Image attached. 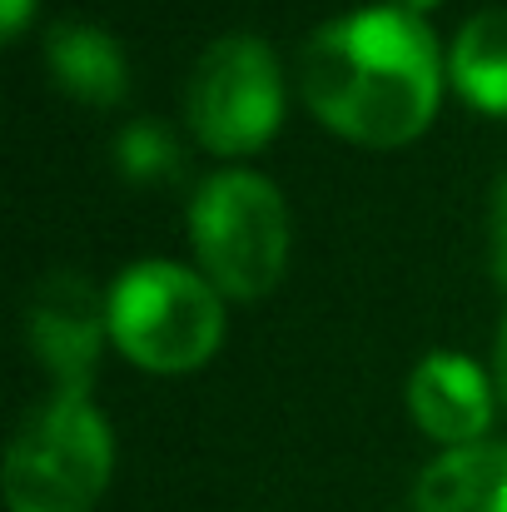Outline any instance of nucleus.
<instances>
[{
  "mask_svg": "<svg viewBox=\"0 0 507 512\" xmlns=\"http://www.w3.org/2000/svg\"><path fill=\"white\" fill-rule=\"evenodd\" d=\"M189 244L204 279L229 299H264L289 264L284 194L249 170L209 174L189 204Z\"/></svg>",
  "mask_w": 507,
  "mask_h": 512,
  "instance_id": "nucleus-3",
  "label": "nucleus"
},
{
  "mask_svg": "<svg viewBox=\"0 0 507 512\" xmlns=\"http://www.w3.org/2000/svg\"><path fill=\"white\" fill-rule=\"evenodd\" d=\"M388 5H398V10H408V15H423V10H433L438 0H388Z\"/></svg>",
  "mask_w": 507,
  "mask_h": 512,
  "instance_id": "nucleus-15",
  "label": "nucleus"
},
{
  "mask_svg": "<svg viewBox=\"0 0 507 512\" xmlns=\"http://www.w3.org/2000/svg\"><path fill=\"white\" fill-rule=\"evenodd\" d=\"M115 473V438L90 393L35 403L5 453L10 512H90Z\"/></svg>",
  "mask_w": 507,
  "mask_h": 512,
  "instance_id": "nucleus-2",
  "label": "nucleus"
},
{
  "mask_svg": "<svg viewBox=\"0 0 507 512\" xmlns=\"http://www.w3.org/2000/svg\"><path fill=\"white\" fill-rule=\"evenodd\" d=\"M110 299V339L145 373H194L214 358L224 339L219 289L165 259L135 264L115 279Z\"/></svg>",
  "mask_w": 507,
  "mask_h": 512,
  "instance_id": "nucleus-4",
  "label": "nucleus"
},
{
  "mask_svg": "<svg viewBox=\"0 0 507 512\" xmlns=\"http://www.w3.org/2000/svg\"><path fill=\"white\" fill-rule=\"evenodd\" d=\"M448 80L473 110L507 115V5L473 15L458 30L448 50Z\"/></svg>",
  "mask_w": 507,
  "mask_h": 512,
  "instance_id": "nucleus-10",
  "label": "nucleus"
},
{
  "mask_svg": "<svg viewBox=\"0 0 507 512\" xmlns=\"http://www.w3.org/2000/svg\"><path fill=\"white\" fill-rule=\"evenodd\" d=\"M45 65L50 80L90 110H115L130 90V65L115 35H105L100 25L85 20H60L45 35Z\"/></svg>",
  "mask_w": 507,
  "mask_h": 512,
  "instance_id": "nucleus-8",
  "label": "nucleus"
},
{
  "mask_svg": "<svg viewBox=\"0 0 507 512\" xmlns=\"http://www.w3.org/2000/svg\"><path fill=\"white\" fill-rule=\"evenodd\" d=\"M115 165L135 184H169L179 174V165H184V150H179V140H174L169 125H160V120H135L115 140Z\"/></svg>",
  "mask_w": 507,
  "mask_h": 512,
  "instance_id": "nucleus-11",
  "label": "nucleus"
},
{
  "mask_svg": "<svg viewBox=\"0 0 507 512\" xmlns=\"http://www.w3.org/2000/svg\"><path fill=\"white\" fill-rule=\"evenodd\" d=\"M493 274L507 284V174L493 189Z\"/></svg>",
  "mask_w": 507,
  "mask_h": 512,
  "instance_id": "nucleus-12",
  "label": "nucleus"
},
{
  "mask_svg": "<svg viewBox=\"0 0 507 512\" xmlns=\"http://www.w3.org/2000/svg\"><path fill=\"white\" fill-rule=\"evenodd\" d=\"M408 512H507V443L448 448L423 468Z\"/></svg>",
  "mask_w": 507,
  "mask_h": 512,
  "instance_id": "nucleus-9",
  "label": "nucleus"
},
{
  "mask_svg": "<svg viewBox=\"0 0 507 512\" xmlns=\"http://www.w3.org/2000/svg\"><path fill=\"white\" fill-rule=\"evenodd\" d=\"M25 339L55 393H90L100 348L110 339V299L85 274H50L25 304Z\"/></svg>",
  "mask_w": 507,
  "mask_h": 512,
  "instance_id": "nucleus-6",
  "label": "nucleus"
},
{
  "mask_svg": "<svg viewBox=\"0 0 507 512\" xmlns=\"http://www.w3.org/2000/svg\"><path fill=\"white\" fill-rule=\"evenodd\" d=\"M408 408L433 443L473 448L493 423V388L463 353H428L408 378Z\"/></svg>",
  "mask_w": 507,
  "mask_h": 512,
  "instance_id": "nucleus-7",
  "label": "nucleus"
},
{
  "mask_svg": "<svg viewBox=\"0 0 507 512\" xmlns=\"http://www.w3.org/2000/svg\"><path fill=\"white\" fill-rule=\"evenodd\" d=\"M498 393L507 403V314H503V334H498Z\"/></svg>",
  "mask_w": 507,
  "mask_h": 512,
  "instance_id": "nucleus-14",
  "label": "nucleus"
},
{
  "mask_svg": "<svg viewBox=\"0 0 507 512\" xmlns=\"http://www.w3.org/2000/svg\"><path fill=\"white\" fill-rule=\"evenodd\" d=\"M30 15H35V0H0V30H5V40H15L30 25Z\"/></svg>",
  "mask_w": 507,
  "mask_h": 512,
  "instance_id": "nucleus-13",
  "label": "nucleus"
},
{
  "mask_svg": "<svg viewBox=\"0 0 507 512\" xmlns=\"http://www.w3.org/2000/svg\"><path fill=\"white\" fill-rule=\"evenodd\" d=\"M184 120L209 155H254L284 120V75L259 35L214 40L184 90Z\"/></svg>",
  "mask_w": 507,
  "mask_h": 512,
  "instance_id": "nucleus-5",
  "label": "nucleus"
},
{
  "mask_svg": "<svg viewBox=\"0 0 507 512\" xmlns=\"http://www.w3.org/2000/svg\"><path fill=\"white\" fill-rule=\"evenodd\" d=\"M304 100L338 140L393 150L418 140L443 95L433 30L398 5H363L304 45Z\"/></svg>",
  "mask_w": 507,
  "mask_h": 512,
  "instance_id": "nucleus-1",
  "label": "nucleus"
}]
</instances>
